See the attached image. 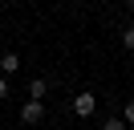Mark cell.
Instances as JSON below:
<instances>
[{"label": "cell", "mask_w": 134, "mask_h": 130, "mask_svg": "<svg viewBox=\"0 0 134 130\" xmlns=\"http://www.w3.org/2000/svg\"><path fill=\"white\" fill-rule=\"evenodd\" d=\"M0 98H8V77H0Z\"/></svg>", "instance_id": "cell-8"}, {"label": "cell", "mask_w": 134, "mask_h": 130, "mask_svg": "<svg viewBox=\"0 0 134 130\" xmlns=\"http://www.w3.org/2000/svg\"><path fill=\"white\" fill-rule=\"evenodd\" d=\"M16 69H20V57L16 53H4V57H0V77H12Z\"/></svg>", "instance_id": "cell-3"}, {"label": "cell", "mask_w": 134, "mask_h": 130, "mask_svg": "<svg viewBox=\"0 0 134 130\" xmlns=\"http://www.w3.org/2000/svg\"><path fill=\"white\" fill-rule=\"evenodd\" d=\"M41 118H45V102H33V98H29V102L20 106V122H25V126H37Z\"/></svg>", "instance_id": "cell-2"}, {"label": "cell", "mask_w": 134, "mask_h": 130, "mask_svg": "<svg viewBox=\"0 0 134 130\" xmlns=\"http://www.w3.org/2000/svg\"><path fill=\"white\" fill-rule=\"evenodd\" d=\"M93 110H98V98H93L90 89H81V94L73 98V114L77 118H93Z\"/></svg>", "instance_id": "cell-1"}, {"label": "cell", "mask_w": 134, "mask_h": 130, "mask_svg": "<svg viewBox=\"0 0 134 130\" xmlns=\"http://www.w3.org/2000/svg\"><path fill=\"white\" fill-rule=\"evenodd\" d=\"M45 94H49V81H45V77H33V81H29V98H33V102H41Z\"/></svg>", "instance_id": "cell-4"}, {"label": "cell", "mask_w": 134, "mask_h": 130, "mask_svg": "<svg viewBox=\"0 0 134 130\" xmlns=\"http://www.w3.org/2000/svg\"><path fill=\"white\" fill-rule=\"evenodd\" d=\"M0 130H4V122H0Z\"/></svg>", "instance_id": "cell-10"}, {"label": "cell", "mask_w": 134, "mask_h": 130, "mask_svg": "<svg viewBox=\"0 0 134 130\" xmlns=\"http://www.w3.org/2000/svg\"><path fill=\"white\" fill-rule=\"evenodd\" d=\"M102 130H126V122H122V118H106V122H102Z\"/></svg>", "instance_id": "cell-7"}, {"label": "cell", "mask_w": 134, "mask_h": 130, "mask_svg": "<svg viewBox=\"0 0 134 130\" xmlns=\"http://www.w3.org/2000/svg\"><path fill=\"white\" fill-rule=\"evenodd\" d=\"M130 12H134V0H130Z\"/></svg>", "instance_id": "cell-9"}, {"label": "cell", "mask_w": 134, "mask_h": 130, "mask_svg": "<svg viewBox=\"0 0 134 130\" xmlns=\"http://www.w3.org/2000/svg\"><path fill=\"white\" fill-rule=\"evenodd\" d=\"M122 45L134 53V24H126V29H122Z\"/></svg>", "instance_id": "cell-6"}, {"label": "cell", "mask_w": 134, "mask_h": 130, "mask_svg": "<svg viewBox=\"0 0 134 130\" xmlns=\"http://www.w3.org/2000/svg\"><path fill=\"white\" fill-rule=\"evenodd\" d=\"M122 122H126V126H134V98H126V110H122Z\"/></svg>", "instance_id": "cell-5"}]
</instances>
